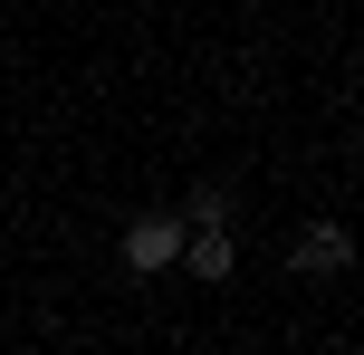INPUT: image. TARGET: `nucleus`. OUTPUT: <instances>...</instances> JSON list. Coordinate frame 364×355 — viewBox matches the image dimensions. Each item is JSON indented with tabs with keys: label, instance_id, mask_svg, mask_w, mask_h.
Masks as SVG:
<instances>
[{
	"label": "nucleus",
	"instance_id": "f257e3e1",
	"mask_svg": "<svg viewBox=\"0 0 364 355\" xmlns=\"http://www.w3.org/2000/svg\"><path fill=\"white\" fill-rule=\"evenodd\" d=\"M173 260H182V221H173V211L125 221V269H144V279H154V269H173Z\"/></svg>",
	"mask_w": 364,
	"mask_h": 355
},
{
	"label": "nucleus",
	"instance_id": "20e7f679",
	"mask_svg": "<svg viewBox=\"0 0 364 355\" xmlns=\"http://www.w3.org/2000/svg\"><path fill=\"white\" fill-rule=\"evenodd\" d=\"M182 231H230V192H220V183H192V202H182Z\"/></svg>",
	"mask_w": 364,
	"mask_h": 355
},
{
	"label": "nucleus",
	"instance_id": "7ed1b4c3",
	"mask_svg": "<svg viewBox=\"0 0 364 355\" xmlns=\"http://www.w3.org/2000/svg\"><path fill=\"white\" fill-rule=\"evenodd\" d=\"M355 260V240H346V221H316L307 240H297V269H307V279H336V269Z\"/></svg>",
	"mask_w": 364,
	"mask_h": 355
},
{
	"label": "nucleus",
	"instance_id": "f03ea898",
	"mask_svg": "<svg viewBox=\"0 0 364 355\" xmlns=\"http://www.w3.org/2000/svg\"><path fill=\"white\" fill-rule=\"evenodd\" d=\"M182 269L192 279H230L240 269V231H182Z\"/></svg>",
	"mask_w": 364,
	"mask_h": 355
}]
</instances>
